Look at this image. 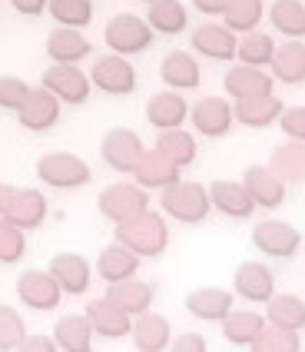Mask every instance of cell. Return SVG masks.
I'll return each instance as SVG.
<instances>
[{
	"mask_svg": "<svg viewBox=\"0 0 305 352\" xmlns=\"http://www.w3.org/2000/svg\"><path fill=\"white\" fill-rule=\"evenodd\" d=\"M143 153H146L143 137H139L136 130H130V126H113V130H106L103 140H100V157H103V163H106L113 173L133 176L136 163H139Z\"/></svg>",
	"mask_w": 305,
	"mask_h": 352,
	"instance_id": "52a82bcc",
	"label": "cell"
},
{
	"mask_svg": "<svg viewBox=\"0 0 305 352\" xmlns=\"http://www.w3.org/2000/svg\"><path fill=\"white\" fill-rule=\"evenodd\" d=\"M17 299L34 313H54L63 299V289L47 270H27L17 276Z\"/></svg>",
	"mask_w": 305,
	"mask_h": 352,
	"instance_id": "8fae6325",
	"label": "cell"
},
{
	"mask_svg": "<svg viewBox=\"0 0 305 352\" xmlns=\"http://www.w3.org/2000/svg\"><path fill=\"white\" fill-rule=\"evenodd\" d=\"M179 179H183V170H179L176 163H170L159 150H146L133 170V183L143 186L146 193H150V190H159V193H163L166 186L179 183Z\"/></svg>",
	"mask_w": 305,
	"mask_h": 352,
	"instance_id": "7402d4cb",
	"label": "cell"
},
{
	"mask_svg": "<svg viewBox=\"0 0 305 352\" xmlns=\"http://www.w3.org/2000/svg\"><path fill=\"white\" fill-rule=\"evenodd\" d=\"M23 253H27V233L0 216V263L14 266V263L23 259Z\"/></svg>",
	"mask_w": 305,
	"mask_h": 352,
	"instance_id": "b9f144b4",
	"label": "cell"
},
{
	"mask_svg": "<svg viewBox=\"0 0 305 352\" xmlns=\"http://www.w3.org/2000/svg\"><path fill=\"white\" fill-rule=\"evenodd\" d=\"M269 170L279 176L286 186L289 183H292V186L305 183V143L286 140L282 146H275L272 157H269Z\"/></svg>",
	"mask_w": 305,
	"mask_h": 352,
	"instance_id": "e575fe53",
	"label": "cell"
},
{
	"mask_svg": "<svg viewBox=\"0 0 305 352\" xmlns=\"http://www.w3.org/2000/svg\"><path fill=\"white\" fill-rule=\"evenodd\" d=\"M272 80L286 87H302L305 83V43L302 40H286L275 47V57L269 63Z\"/></svg>",
	"mask_w": 305,
	"mask_h": 352,
	"instance_id": "f546056e",
	"label": "cell"
},
{
	"mask_svg": "<svg viewBox=\"0 0 305 352\" xmlns=\"http://www.w3.org/2000/svg\"><path fill=\"white\" fill-rule=\"evenodd\" d=\"M116 243L120 246H126V250H133L139 259H156V256L166 253V246H170V223H166V216L163 213H146L133 216V219H126V223H120L113 230Z\"/></svg>",
	"mask_w": 305,
	"mask_h": 352,
	"instance_id": "6da1fadb",
	"label": "cell"
},
{
	"mask_svg": "<svg viewBox=\"0 0 305 352\" xmlns=\"http://www.w3.org/2000/svg\"><path fill=\"white\" fill-rule=\"evenodd\" d=\"M10 196H14V186H7V183H0V216L7 210V203H10Z\"/></svg>",
	"mask_w": 305,
	"mask_h": 352,
	"instance_id": "f907efd6",
	"label": "cell"
},
{
	"mask_svg": "<svg viewBox=\"0 0 305 352\" xmlns=\"http://www.w3.org/2000/svg\"><path fill=\"white\" fill-rule=\"evenodd\" d=\"M136 270H139V256L120 243H110L103 246L100 256L93 263V273L103 279V283H123V279H133Z\"/></svg>",
	"mask_w": 305,
	"mask_h": 352,
	"instance_id": "83f0119b",
	"label": "cell"
},
{
	"mask_svg": "<svg viewBox=\"0 0 305 352\" xmlns=\"http://www.w3.org/2000/svg\"><path fill=\"white\" fill-rule=\"evenodd\" d=\"M139 3H146V7H150V3H156V0H139Z\"/></svg>",
	"mask_w": 305,
	"mask_h": 352,
	"instance_id": "816d5d0a",
	"label": "cell"
},
{
	"mask_svg": "<svg viewBox=\"0 0 305 352\" xmlns=\"http://www.w3.org/2000/svg\"><path fill=\"white\" fill-rule=\"evenodd\" d=\"M96 210H100L103 219L120 226V223H126V219L150 210V193L143 186H136V183H110L96 196Z\"/></svg>",
	"mask_w": 305,
	"mask_h": 352,
	"instance_id": "5b68a950",
	"label": "cell"
},
{
	"mask_svg": "<svg viewBox=\"0 0 305 352\" xmlns=\"http://www.w3.org/2000/svg\"><path fill=\"white\" fill-rule=\"evenodd\" d=\"M90 83H93V90L100 94H106V97H130L136 90V77L133 63L126 57H120V54H103V57L93 60V67H90Z\"/></svg>",
	"mask_w": 305,
	"mask_h": 352,
	"instance_id": "ba28073f",
	"label": "cell"
},
{
	"mask_svg": "<svg viewBox=\"0 0 305 352\" xmlns=\"http://www.w3.org/2000/svg\"><path fill=\"white\" fill-rule=\"evenodd\" d=\"M159 77L166 83V90H196L203 83V70H199V60L186 54V50H170L163 63H159Z\"/></svg>",
	"mask_w": 305,
	"mask_h": 352,
	"instance_id": "cb8c5ba5",
	"label": "cell"
},
{
	"mask_svg": "<svg viewBox=\"0 0 305 352\" xmlns=\"http://www.w3.org/2000/svg\"><path fill=\"white\" fill-rule=\"evenodd\" d=\"M282 110H286V103H282V97H275V94L232 103L236 123H242V126H249V130H266V126H272V123H279Z\"/></svg>",
	"mask_w": 305,
	"mask_h": 352,
	"instance_id": "484cf974",
	"label": "cell"
},
{
	"mask_svg": "<svg viewBox=\"0 0 305 352\" xmlns=\"http://www.w3.org/2000/svg\"><path fill=\"white\" fill-rule=\"evenodd\" d=\"M47 3L50 0H10V7L17 10L20 17H40V14H47Z\"/></svg>",
	"mask_w": 305,
	"mask_h": 352,
	"instance_id": "681fc988",
	"label": "cell"
},
{
	"mask_svg": "<svg viewBox=\"0 0 305 352\" xmlns=\"http://www.w3.org/2000/svg\"><path fill=\"white\" fill-rule=\"evenodd\" d=\"M17 352H60V349H57V342H54V336L27 333L23 336V342L17 346Z\"/></svg>",
	"mask_w": 305,
	"mask_h": 352,
	"instance_id": "7dc6e473",
	"label": "cell"
},
{
	"mask_svg": "<svg viewBox=\"0 0 305 352\" xmlns=\"http://www.w3.org/2000/svg\"><path fill=\"white\" fill-rule=\"evenodd\" d=\"M190 123L199 137L219 140L236 126V113H232V103L226 97H203L190 107Z\"/></svg>",
	"mask_w": 305,
	"mask_h": 352,
	"instance_id": "30bf717a",
	"label": "cell"
},
{
	"mask_svg": "<svg viewBox=\"0 0 305 352\" xmlns=\"http://www.w3.org/2000/svg\"><path fill=\"white\" fill-rule=\"evenodd\" d=\"M30 83H23L20 77H0V110H10V113H17L20 107H23V100L30 97Z\"/></svg>",
	"mask_w": 305,
	"mask_h": 352,
	"instance_id": "ee69618b",
	"label": "cell"
},
{
	"mask_svg": "<svg viewBox=\"0 0 305 352\" xmlns=\"http://www.w3.org/2000/svg\"><path fill=\"white\" fill-rule=\"evenodd\" d=\"M152 27L146 23V17H136V14H116L106 30H103V40H106V50L110 54H120V57H136V54H146L152 47Z\"/></svg>",
	"mask_w": 305,
	"mask_h": 352,
	"instance_id": "3957f363",
	"label": "cell"
},
{
	"mask_svg": "<svg viewBox=\"0 0 305 352\" xmlns=\"http://www.w3.org/2000/svg\"><path fill=\"white\" fill-rule=\"evenodd\" d=\"M90 54H93V43L87 40L83 30L57 27L47 37V57H50V63H80V60H87Z\"/></svg>",
	"mask_w": 305,
	"mask_h": 352,
	"instance_id": "4316f807",
	"label": "cell"
},
{
	"mask_svg": "<svg viewBox=\"0 0 305 352\" xmlns=\"http://www.w3.org/2000/svg\"><path fill=\"white\" fill-rule=\"evenodd\" d=\"M266 322L275 329L302 333L305 329V299L295 293H275L266 302Z\"/></svg>",
	"mask_w": 305,
	"mask_h": 352,
	"instance_id": "1f68e13d",
	"label": "cell"
},
{
	"mask_svg": "<svg viewBox=\"0 0 305 352\" xmlns=\"http://www.w3.org/2000/svg\"><path fill=\"white\" fill-rule=\"evenodd\" d=\"M192 10L196 14H203V17H223L229 7V0H190Z\"/></svg>",
	"mask_w": 305,
	"mask_h": 352,
	"instance_id": "c3c4849f",
	"label": "cell"
},
{
	"mask_svg": "<svg viewBox=\"0 0 305 352\" xmlns=\"http://www.w3.org/2000/svg\"><path fill=\"white\" fill-rule=\"evenodd\" d=\"M37 176L43 186H50V190H80V186H87L90 179H93V170H90V163L83 157H76V153H43L37 160Z\"/></svg>",
	"mask_w": 305,
	"mask_h": 352,
	"instance_id": "277c9868",
	"label": "cell"
},
{
	"mask_svg": "<svg viewBox=\"0 0 305 352\" xmlns=\"http://www.w3.org/2000/svg\"><path fill=\"white\" fill-rule=\"evenodd\" d=\"M275 80L269 70H259V67H246V63H232L223 77V90L226 97H232V103L239 100H252V97H266L272 94Z\"/></svg>",
	"mask_w": 305,
	"mask_h": 352,
	"instance_id": "e0dca14e",
	"label": "cell"
},
{
	"mask_svg": "<svg viewBox=\"0 0 305 352\" xmlns=\"http://www.w3.org/2000/svg\"><path fill=\"white\" fill-rule=\"evenodd\" d=\"M232 293L246 302H256V306H266L269 299L275 296V276L266 263L259 259H246L236 266L232 273Z\"/></svg>",
	"mask_w": 305,
	"mask_h": 352,
	"instance_id": "7c38bea8",
	"label": "cell"
},
{
	"mask_svg": "<svg viewBox=\"0 0 305 352\" xmlns=\"http://www.w3.org/2000/svg\"><path fill=\"white\" fill-rule=\"evenodd\" d=\"M192 50L199 54V57L206 60H216V63H229V60H236V47H239V37L229 30L226 23H199L196 30H192Z\"/></svg>",
	"mask_w": 305,
	"mask_h": 352,
	"instance_id": "2e32d148",
	"label": "cell"
},
{
	"mask_svg": "<svg viewBox=\"0 0 305 352\" xmlns=\"http://www.w3.org/2000/svg\"><path fill=\"white\" fill-rule=\"evenodd\" d=\"M262 20H266V0H229L226 14H223V23L236 37L259 30Z\"/></svg>",
	"mask_w": 305,
	"mask_h": 352,
	"instance_id": "f35d334b",
	"label": "cell"
},
{
	"mask_svg": "<svg viewBox=\"0 0 305 352\" xmlns=\"http://www.w3.org/2000/svg\"><path fill=\"white\" fill-rule=\"evenodd\" d=\"M210 203L216 213L229 216V219H249V216L259 210V206L252 203L249 190L242 186V179H212Z\"/></svg>",
	"mask_w": 305,
	"mask_h": 352,
	"instance_id": "44dd1931",
	"label": "cell"
},
{
	"mask_svg": "<svg viewBox=\"0 0 305 352\" xmlns=\"http://www.w3.org/2000/svg\"><path fill=\"white\" fill-rule=\"evenodd\" d=\"M152 296H156L152 283H143V279H136V276L133 279H123V283H110V286H106V299H110L113 306H120L130 319L150 313Z\"/></svg>",
	"mask_w": 305,
	"mask_h": 352,
	"instance_id": "d4e9b609",
	"label": "cell"
},
{
	"mask_svg": "<svg viewBox=\"0 0 305 352\" xmlns=\"http://www.w3.org/2000/svg\"><path fill=\"white\" fill-rule=\"evenodd\" d=\"M40 87H47L60 103H70V107H83L93 94L90 74L80 70V63H50L40 77Z\"/></svg>",
	"mask_w": 305,
	"mask_h": 352,
	"instance_id": "8992f818",
	"label": "cell"
},
{
	"mask_svg": "<svg viewBox=\"0 0 305 352\" xmlns=\"http://www.w3.org/2000/svg\"><path fill=\"white\" fill-rule=\"evenodd\" d=\"M275 126H279V130L286 133V140L305 143V107H286Z\"/></svg>",
	"mask_w": 305,
	"mask_h": 352,
	"instance_id": "f6af8a7d",
	"label": "cell"
},
{
	"mask_svg": "<svg viewBox=\"0 0 305 352\" xmlns=\"http://www.w3.org/2000/svg\"><path fill=\"white\" fill-rule=\"evenodd\" d=\"M275 47H279V40L266 34V30H252V34H242L239 37V47H236V60L239 63H246V67H259V70H266L272 57H275Z\"/></svg>",
	"mask_w": 305,
	"mask_h": 352,
	"instance_id": "74e56055",
	"label": "cell"
},
{
	"mask_svg": "<svg viewBox=\"0 0 305 352\" xmlns=\"http://www.w3.org/2000/svg\"><path fill=\"white\" fill-rule=\"evenodd\" d=\"M47 273L57 279V286L63 289V296H83L93 283V266L83 259L80 253H57L50 256Z\"/></svg>",
	"mask_w": 305,
	"mask_h": 352,
	"instance_id": "d6986e66",
	"label": "cell"
},
{
	"mask_svg": "<svg viewBox=\"0 0 305 352\" xmlns=\"http://www.w3.org/2000/svg\"><path fill=\"white\" fill-rule=\"evenodd\" d=\"M47 213H50V203H47V196L40 190H34V186H14V196H10V203L3 210V219H10L23 233H30V230H40L47 223Z\"/></svg>",
	"mask_w": 305,
	"mask_h": 352,
	"instance_id": "4fadbf2b",
	"label": "cell"
},
{
	"mask_svg": "<svg viewBox=\"0 0 305 352\" xmlns=\"http://www.w3.org/2000/svg\"><path fill=\"white\" fill-rule=\"evenodd\" d=\"M146 123H150L156 133H166V130H179L186 120H190V103L179 90H156L146 100Z\"/></svg>",
	"mask_w": 305,
	"mask_h": 352,
	"instance_id": "9a60e30c",
	"label": "cell"
},
{
	"mask_svg": "<svg viewBox=\"0 0 305 352\" xmlns=\"http://www.w3.org/2000/svg\"><path fill=\"white\" fill-rule=\"evenodd\" d=\"M60 110H63V103L47 87H34L30 97L23 100V107L17 110V123L30 133H47L60 123Z\"/></svg>",
	"mask_w": 305,
	"mask_h": 352,
	"instance_id": "5bb4252c",
	"label": "cell"
},
{
	"mask_svg": "<svg viewBox=\"0 0 305 352\" xmlns=\"http://www.w3.org/2000/svg\"><path fill=\"white\" fill-rule=\"evenodd\" d=\"M166 352H210V342H206V336L203 333H183V336H172L170 349Z\"/></svg>",
	"mask_w": 305,
	"mask_h": 352,
	"instance_id": "bcb514c9",
	"label": "cell"
},
{
	"mask_svg": "<svg viewBox=\"0 0 305 352\" xmlns=\"http://www.w3.org/2000/svg\"><path fill=\"white\" fill-rule=\"evenodd\" d=\"M266 316L256 313V309H232V313L223 319V336H226L229 346H252L262 329H266Z\"/></svg>",
	"mask_w": 305,
	"mask_h": 352,
	"instance_id": "836d02e7",
	"label": "cell"
},
{
	"mask_svg": "<svg viewBox=\"0 0 305 352\" xmlns=\"http://www.w3.org/2000/svg\"><path fill=\"white\" fill-rule=\"evenodd\" d=\"M159 210L166 219H176L183 226H199L212 210L210 186H203L196 179H179L159 193Z\"/></svg>",
	"mask_w": 305,
	"mask_h": 352,
	"instance_id": "7a4b0ae2",
	"label": "cell"
},
{
	"mask_svg": "<svg viewBox=\"0 0 305 352\" xmlns=\"http://www.w3.org/2000/svg\"><path fill=\"white\" fill-rule=\"evenodd\" d=\"M152 150H159V153L170 160V163H176L179 170L192 166L196 157H199V143H196V137L186 133L183 126H179V130H166V133H159Z\"/></svg>",
	"mask_w": 305,
	"mask_h": 352,
	"instance_id": "8d00e7d4",
	"label": "cell"
},
{
	"mask_svg": "<svg viewBox=\"0 0 305 352\" xmlns=\"http://www.w3.org/2000/svg\"><path fill=\"white\" fill-rule=\"evenodd\" d=\"M242 186L249 190L252 203L262 206V210H279V206L286 203V193H289V186L269 170V163H252V166H246Z\"/></svg>",
	"mask_w": 305,
	"mask_h": 352,
	"instance_id": "ffe728a7",
	"label": "cell"
},
{
	"mask_svg": "<svg viewBox=\"0 0 305 352\" xmlns=\"http://www.w3.org/2000/svg\"><path fill=\"white\" fill-rule=\"evenodd\" d=\"M130 336H133L136 352H166L172 342V326L166 316L143 313V316H136Z\"/></svg>",
	"mask_w": 305,
	"mask_h": 352,
	"instance_id": "f1b7e54d",
	"label": "cell"
},
{
	"mask_svg": "<svg viewBox=\"0 0 305 352\" xmlns=\"http://www.w3.org/2000/svg\"><path fill=\"white\" fill-rule=\"evenodd\" d=\"M186 313L199 322H223L232 309H236V293L223 289V286H199L186 296Z\"/></svg>",
	"mask_w": 305,
	"mask_h": 352,
	"instance_id": "ac0fdd59",
	"label": "cell"
},
{
	"mask_svg": "<svg viewBox=\"0 0 305 352\" xmlns=\"http://www.w3.org/2000/svg\"><path fill=\"white\" fill-rule=\"evenodd\" d=\"M47 14L57 20L60 27H74L83 30L93 23V0H50Z\"/></svg>",
	"mask_w": 305,
	"mask_h": 352,
	"instance_id": "ab89813d",
	"label": "cell"
},
{
	"mask_svg": "<svg viewBox=\"0 0 305 352\" xmlns=\"http://www.w3.org/2000/svg\"><path fill=\"white\" fill-rule=\"evenodd\" d=\"M83 316H87L93 336H103V339H123V336H130V329H133V319L123 313L120 306H113L106 296L90 299V306H87Z\"/></svg>",
	"mask_w": 305,
	"mask_h": 352,
	"instance_id": "603a6c76",
	"label": "cell"
},
{
	"mask_svg": "<svg viewBox=\"0 0 305 352\" xmlns=\"http://www.w3.org/2000/svg\"><path fill=\"white\" fill-rule=\"evenodd\" d=\"M54 342L60 352H93V329L83 313L60 316L54 326Z\"/></svg>",
	"mask_w": 305,
	"mask_h": 352,
	"instance_id": "d6a6232c",
	"label": "cell"
},
{
	"mask_svg": "<svg viewBox=\"0 0 305 352\" xmlns=\"http://www.w3.org/2000/svg\"><path fill=\"white\" fill-rule=\"evenodd\" d=\"M146 23L159 37H179L190 27V10L183 0H156L146 7Z\"/></svg>",
	"mask_w": 305,
	"mask_h": 352,
	"instance_id": "4dcf8cb0",
	"label": "cell"
},
{
	"mask_svg": "<svg viewBox=\"0 0 305 352\" xmlns=\"http://www.w3.org/2000/svg\"><path fill=\"white\" fill-rule=\"evenodd\" d=\"M252 246L272 259H292L302 246V230L286 219H262L252 226Z\"/></svg>",
	"mask_w": 305,
	"mask_h": 352,
	"instance_id": "9c48e42d",
	"label": "cell"
},
{
	"mask_svg": "<svg viewBox=\"0 0 305 352\" xmlns=\"http://www.w3.org/2000/svg\"><path fill=\"white\" fill-rule=\"evenodd\" d=\"M249 352H302V336L289 333V329L266 326V329H262V336L249 346Z\"/></svg>",
	"mask_w": 305,
	"mask_h": 352,
	"instance_id": "60d3db41",
	"label": "cell"
},
{
	"mask_svg": "<svg viewBox=\"0 0 305 352\" xmlns=\"http://www.w3.org/2000/svg\"><path fill=\"white\" fill-rule=\"evenodd\" d=\"M269 23H272V30L279 37L305 40V3L302 0H272Z\"/></svg>",
	"mask_w": 305,
	"mask_h": 352,
	"instance_id": "d590c367",
	"label": "cell"
},
{
	"mask_svg": "<svg viewBox=\"0 0 305 352\" xmlns=\"http://www.w3.org/2000/svg\"><path fill=\"white\" fill-rule=\"evenodd\" d=\"M27 336V326H23V316L14 309V306H3L0 302V352H17V346Z\"/></svg>",
	"mask_w": 305,
	"mask_h": 352,
	"instance_id": "7bdbcfd3",
	"label": "cell"
}]
</instances>
